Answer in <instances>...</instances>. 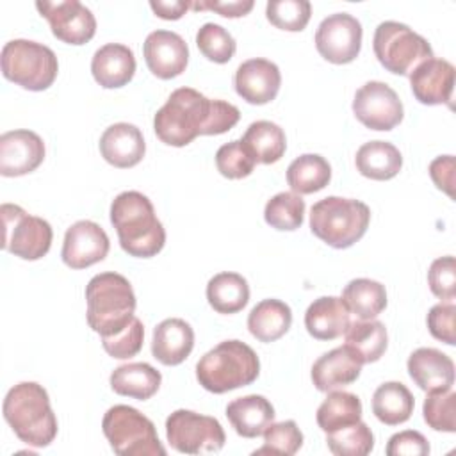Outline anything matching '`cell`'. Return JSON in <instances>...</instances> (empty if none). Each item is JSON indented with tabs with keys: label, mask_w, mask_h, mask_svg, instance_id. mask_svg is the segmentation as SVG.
Instances as JSON below:
<instances>
[{
	"label": "cell",
	"mask_w": 456,
	"mask_h": 456,
	"mask_svg": "<svg viewBox=\"0 0 456 456\" xmlns=\"http://www.w3.org/2000/svg\"><path fill=\"white\" fill-rule=\"evenodd\" d=\"M239 109L224 100H210L192 87L173 91L153 118L157 137L175 148L187 146L198 135H219L237 125Z\"/></svg>",
	"instance_id": "cell-1"
},
{
	"label": "cell",
	"mask_w": 456,
	"mask_h": 456,
	"mask_svg": "<svg viewBox=\"0 0 456 456\" xmlns=\"http://www.w3.org/2000/svg\"><path fill=\"white\" fill-rule=\"evenodd\" d=\"M110 223L118 232L119 246L130 256H155L166 244V230L148 196L139 191H125L112 200Z\"/></svg>",
	"instance_id": "cell-2"
},
{
	"label": "cell",
	"mask_w": 456,
	"mask_h": 456,
	"mask_svg": "<svg viewBox=\"0 0 456 456\" xmlns=\"http://www.w3.org/2000/svg\"><path fill=\"white\" fill-rule=\"evenodd\" d=\"M4 419L27 445L46 447L57 436V419L48 392L36 381L14 385L2 404Z\"/></svg>",
	"instance_id": "cell-3"
},
{
	"label": "cell",
	"mask_w": 456,
	"mask_h": 456,
	"mask_svg": "<svg viewBox=\"0 0 456 456\" xmlns=\"http://www.w3.org/2000/svg\"><path fill=\"white\" fill-rule=\"evenodd\" d=\"M87 324L102 337L121 331L135 315V294L119 273H100L86 285Z\"/></svg>",
	"instance_id": "cell-4"
},
{
	"label": "cell",
	"mask_w": 456,
	"mask_h": 456,
	"mask_svg": "<svg viewBox=\"0 0 456 456\" xmlns=\"http://www.w3.org/2000/svg\"><path fill=\"white\" fill-rule=\"evenodd\" d=\"M260 374L256 353L240 340H224L196 363V379L212 394H224L251 385Z\"/></svg>",
	"instance_id": "cell-5"
},
{
	"label": "cell",
	"mask_w": 456,
	"mask_h": 456,
	"mask_svg": "<svg viewBox=\"0 0 456 456\" xmlns=\"http://www.w3.org/2000/svg\"><path fill=\"white\" fill-rule=\"evenodd\" d=\"M370 223V208L360 201L328 196L314 203L310 210L312 233L331 248L344 249L358 242Z\"/></svg>",
	"instance_id": "cell-6"
},
{
	"label": "cell",
	"mask_w": 456,
	"mask_h": 456,
	"mask_svg": "<svg viewBox=\"0 0 456 456\" xmlns=\"http://www.w3.org/2000/svg\"><path fill=\"white\" fill-rule=\"evenodd\" d=\"M2 75L28 91H45L57 78L59 62L52 48L30 39H11L0 53Z\"/></svg>",
	"instance_id": "cell-7"
},
{
	"label": "cell",
	"mask_w": 456,
	"mask_h": 456,
	"mask_svg": "<svg viewBox=\"0 0 456 456\" xmlns=\"http://www.w3.org/2000/svg\"><path fill=\"white\" fill-rule=\"evenodd\" d=\"M102 429L112 451L119 456H166L153 422L132 406L116 404L109 408Z\"/></svg>",
	"instance_id": "cell-8"
},
{
	"label": "cell",
	"mask_w": 456,
	"mask_h": 456,
	"mask_svg": "<svg viewBox=\"0 0 456 456\" xmlns=\"http://www.w3.org/2000/svg\"><path fill=\"white\" fill-rule=\"evenodd\" d=\"M372 48L387 71L404 77H410L419 64L435 57L428 39L399 21H381L374 32Z\"/></svg>",
	"instance_id": "cell-9"
},
{
	"label": "cell",
	"mask_w": 456,
	"mask_h": 456,
	"mask_svg": "<svg viewBox=\"0 0 456 456\" xmlns=\"http://www.w3.org/2000/svg\"><path fill=\"white\" fill-rule=\"evenodd\" d=\"M2 214V248L23 260L43 258L52 246L53 230L43 217L27 214L20 205L4 203Z\"/></svg>",
	"instance_id": "cell-10"
},
{
	"label": "cell",
	"mask_w": 456,
	"mask_h": 456,
	"mask_svg": "<svg viewBox=\"0 0 456 456\" xmlns=\"http://www.w3.org/2000/svg\"><path fill=\"white\" fill-rule=\"evenodd\" d=\"M166 436L175 451L185 454L217 452L226 442L217 419L191 410H176L166 419Z\"/></svg>",
	"instance_id": "cell-11"
},
{
	"label": "cell",
	"mask_w": 456,
	"mask_h": 456,
	"mask_svg": "<svg viewBox=\"0 0 456 456\" xmlns=\"http://www.w3.org/2000/svg\"><path fill=\"white\" fill-rule=\"evenodd\" d=\"M353 112L356 119L370 130H392L404 116L403 102L385 82H365L354 94Z\"/></svg>",
	"instance_id": "cell-12"
},
{
	"label": "cell",
	"mask_w": 456,
	"mask_h": 456,
	"mask_svg": "<svg viewBox=\"0 0 456 456\" xmlns=\"http://www.w3.org/2000/svg\"><path fill=\"white\" fill-rule=\"evenodd\" d=\"M315 48L333 64L354 61L362 48V23L347 12L330 14L317 27Z\"/></svg>",
	"instance_id": "cell-13"
},
{
	"label": "cell",
	"mask_w": 456,
	"mask_h": 456,
	"mask_svg": "<svg viewBox=\"0 0 456 456\" xmlns=\"http://www.w3.org/2000/svg\"><path fill=\"white\" fill-rule=\"evenodd\" d=\"M36 9L48 20L52 34L68 45H86L96 32V18L78 0L36 2Z\"/></svg>",
	"instance_id": "cell-14"
},
{
	"label": "cell",
	"mask_w": 456,
	"mask_h": 456,
	"mask_svg": "<svg viewBox=\"0 0 456 456\" xmlns=\"http://www.w3.org/2000/svg\"><path fill=\"white\" fill-rule=\"evenodd\" d=\"M110 242L105 230L89 219L73 223L64 235L62 262L71 269H86L102 262L109 253Z\"/></svg>",
	"instance_id": "cell-15"
},
{
	"label": "cell",
	"mask_w": 456,
	"mask_h": 456,
	"mask_svg": "<svg viewBox=\"0 0 456 456\" xmlns=\"http://www.w3.org/2000/svg\"><path fill=\"white\" fill-rule=\"evenodd\" d=\"M142 53L148 69L162 80L182 75L189 62L187 43L180 34L171 30L150 32L144 39Z\"/></svg>",
	"instance_id": "cell-16"
},
{
	"label": "cell",
	"mask_w": 456,
	"mask_h": 456,
	"mask_svg": "<svg viewBox=\"0 0 456 456\" xmlns=\"http://www.w3.org/2000/svg\"><path fill=\"white\" fill-rule=\"evenodd\" d=\"M45 159L43 139L27 128L0 135V175L23 176L41 166Z\"/></svg>",
	"instance_id": "cell-17"
},
{
	"label": "cell",
	"mask_w": 456,
	"mask_h": 456,
	"mask_svg": "<svg viewBox=\"0 0 456 456\" xmlns=\"http://www.w3.org/2000/svg\"><path fill=\"white\" fill-rule=\"evenodd\" d=\"M237 94L251 105H264L276 98L281 86L280 68L262 57L244 61L233 77Z\"/></svg>",
	"instance_id": "cell-18"
},
{
	"label": "cell",
	"mask_w": 456,
	"mask_h": 456,
	"mask_svg": "<svg viewBox=\"0 0 456 456\" xmlns=\"http://www.w3.org/2000/svg\"><path fill=\"white\" fill-rule=\"evenodd\" d=\"M413 96L424 105H449L454 89V66L445 59L431 57L410 73Z\"/></svg>",
	"instance_id": "cell-19"
},
{
	"label": "cell",
	"mask_w": 456,
	"mask_h": 456,
	"mask_svg": "<svg viewBox=\"0 0 456 456\" xmlns=\"http://www.w3.org/2000/svg\"><path fill=\"white\" fill-rule=\"evenodd\" d=\"M406 367L413 383L428 394L445 392L454 385V362L435 347L415 349Z\"/></svg>",
	"instance_id": "cell-20"
},
{
	"label": "cell",
	"mask_w": 456,
	"mask_h": 456,
	"mask_svg": "<svg viewBox=\"0 0 456 456\" xmlns=\"http://www.w3.org/2000/svg\"><path fill=\"white\" fill-rule=\"evenodd\" d=\"M360 358L344 344L319 356L312 365V381L317 390L331 392L351 385L362 372Z\"/></svg>",
	"instance_id": "cell-21"
},
{
	"label": "cell",
	"mask_w": 456,
	"mask_h": 456,
	"mask_svg": "<svg viewBox=\"0 0 456 456\" xmlns=\"http://www.w3.org/2000/svg\"><path fill=\"white\" fill-rule=\"evenodd\" d=\"M100 153L110 166L126 169L142 160L146 142L135 125L114 123L100 137Z\"/></svg>",
	"instance_id": "cell-22"
},
{
	"label": "cell",
	"mask_w": 456,
	"mask_h": 456,
	"mask_svg": "<svg viewBox=\"0 0 456 456\" xmlns=\"http://www.w3.org/2000/svg\"><path fill=\"white\" fill-rule=\"evenodd\" d=\"M91 73L103 89L123 87L135 73L134 52L126 45L107 43L94 52Z\"/></svg>",
	"instance_id": "cell-23"
},
{
	"label": "cell",
	"mask_w": 456,
	"mask_h": 456,
	"mask_svg": "<svg viewBox=\"0 0 456 456\" xmlns=\"http://www.w3.org/2000/svg\"><path fill=\"white\" fill-rule=\"evenodd\" d=\"M194 347V331L189 322L178 317L164 319L153 330L151 354L162 365L182 363Z\"/></svg>",
	"instance_id": "cell-24"
},
{
	"label": "cell",
	"mask_w": 456,
	"mask_h": 456,
	"mask_svg": "<svg viewBox=\"0 0 456 456\" xmlns=\"http://www.w3.org/2000/svg\"><path fill=\"white\" fill-rule=\"evenodd\" d=\"M349 310L340 297L322 296L314 299L305 312V328L317 340H333L349 326Z\"/></svg>",
	"instance_id": "cell-25"
},
{
	"label": "cell",
	"mask_w": 456,
	"mask_h": 456,
	"mask_svg": "<svg viewBox=\"0 0 456 456\" xmlns=\"http://www.w3.org/2000/svg\"><path fill=\"white\" fill-rule=\"evenodd\" d=\"M273 404L258 394L237 397L226 406V417L237 435L244 438H256L264 435L265 428L274 420Z\"/></svg>",
	"instance_id": "cell-26"
},
{
	"label": "cell",
	"mask_w": 456,
	"mask_h": 456,
	"mask_svg": "<svg viewBox=\"0 0 456 456\" xmlns=\"http://www.w3.org/2000/svg\"><path fill=\"white\" fill-rule=\"evenodd\" d=\"M292 324V310L287 303L269 297L256 303L248 315V330L260 342L281 338Z\"/></svg>",
	"instance_id": "cell-27"
},
{
	"label": "cell",
	"mask_w": 456,
	"mask_h": 456,
	"mask_svg": "<svg viewBox=\"0 0 456 456\" xmlns=\"http://www.w3.org/2000/svg\"><path fill=\"white\" fill-rule=\"evenodd\" d=\"M160 372L146 362L119 365L110 374V388L126 397L146 401L160 388Z\"/></svg>",
	"instance_id": "cell-28"
},
{
	"label": "cell",
	"mask_w": 456,
	"mask_h": 456,
	"mask_svg": "<svg viewBox=\"0 0 456 456\" xmlns=\"http://www.w3.org/2000/svg\"><path fill=\"white\" fill-rule=\"evenodd\" d=\"M356 169L370 180H390L403 167L401 151L388 141H369L362 144L354 157Z\"/></svg>",
	"instance_id": "cell-29"
},
{
	"label": "cell",
	"mask_w": 456,
	"mask_h": 456,
	"mask_svg": "<svg viewBox=\"0 0 456 456\" xmlns=\"http://www.w3.org/2000/svg\"><path fill=\"white\" fill-rule=\"evenodd\" d=\"M208 305L217 314H237L249 301V287L239 273H217L207 283Z\"/></svg>",
	"instance_id": "cell-30"
},
{
	"label": "cell",
	"mask_w": 456,
	"mask_h": 456,
	"mask_svg": "<svg viewBox=\"0 0 456 456\" xmlns=\"http://www.w3.org/2000/svg\"><path fill=\"white\" fill-rule=\"evenodd\" d=\"M346 346L360 358L362 363L378 362L388 346L387 328L381 321L367 319L349 322L344 331Z\"/></svg>",
	"instance_id": "cell-31"
},
{
	"label": "cell",
	"mask_w": 456,
	"mask_h": 456,
	"mask_svg": "<svg viewBox=\"0 0 456 456\" xmlns=\"http://www.w3.org/2000/svg\"><path fill=\"white\" fill-rule=\"evenodd\" d=\"M413 395L406 385L399 381H387L379 385L372 395V413L387 426L406 422L413 413Z\"/></svg>",
	"instance_id": "cell-32"
},
{
	"label": "cell",
	"mask_w": 456,
	"mask_h": 456,
	"mask_svg": "<svg viewBox=\"0 0 456 456\" xmlns=\"http://www.w3.org/2000/svg\"><path fill=\"white\" fill-rule=\"evenodd\" d=\"M331 180L330 162L317 153L299 155L287 167V183L296 194H314Z\"/></svg>",
	"instance_id": "cell-33"
},
{
	"label": "cell",
	"mask_w": 456,
	"mask_h": 456,
	"mask_svg": "<svg viewBox=\"0 0 456 456\" xmlns=\"http://www.w3.org/2000/svg\"><path fill=\"white\" fill-rule=\"evenodd\" d=\"M340 299L351 314H354L362 321H367L374 319L385 310L387 290L385 285L376 280L356 278L344 287Z\"/></svg>",
	"instance_id": "cell-34"
},
{
	"label": "cell",
	"mask_w": 456,
	"mask_h": 456,
	"mask_svg": "<svg viewBox=\"0 0 456 456\" xmlns=\"http://www.w3.org/2000/svg\"><path fill=\"white\" fill-rule=\"evenodd\" d=\"M242 142L248 146V150L253 153L255 160L260 164H274L278 162L287 148L285 132L280 125L273 121H253L244 135Z\"/></svg>",
	"instance_id": "cell-35"
},
{
	"label": "cell",
	"mask_w": 456,
	"mask_h": 456,
	"mask_svg": "<svg viewBox=\"0 0 456 456\" xmlns=\"http://www.w3.org/2000/svg\"><path fill=\"white\" fill-rule=\"evenodd\" d=\"M317 426L324 431H335L362 420V401L356 394L331 390L317 408Z\"/></svg>",
	"instance_id": "cell-36"
},
{
	"label": "cell",
	"mask_w": 456,
	"mask_h": 456,
	"mask_svg": "<svg viewBox=\"0 0 456 456\" xmlns=\"http://www.w3.org/2000/svg\"><path fill=\"white\" fill-rule=\"evenodd\" d=\"M264 219L276 230L294 232L305 221V200L296 192H278L265 203Z\"/></svg>",
	"instance_id": "cell-37"
},
{
	"label": "cell",
	"mask_w": 456,
	"mask_h": 456,
	"mask_svg": "<svg viewBox=\"0 0 456 456\" xmlns=\"http://www.w3.org/2000/svg\"><path fill=\"white\" fill-rule=\"evenodd\" d=\"M326 444L337 456H365L374 447V435L365 422L358 420L326 433Z\"/></svg>",
	"instance_id": "cell-38"
},
{
	"label": "cell",
	"mask_w": 456,
	"mask_h": 456,
	"mask_svg": "<svg viewBox=\"0 0 456 456\" xmlns=\"http://www.w3.org/2000/svg\"><path fill=\"white\" fill-rule=\"evenodd\" d=\"M303 445V433L294 420L271 422L264 431V445L253 454H280L292 456Z\"/></svg>",
	"instance_id": "cell-39"
},
{
	"label": "cell",
	"mask_w": 456,
	"mask_h": 456,
	"mask_svg": "<svg viewBox=\"0 0 456 456\" xmlns=\"http://www.w3.org/2000/svg\"><path fill=\"white\" fill-rule=\"evenodd\" d=\"M312 4L308 0H269L265 5L267 20L281 30L301 32L310 21Z\"/></svg>",
	"instance_id": "cell-40"
},
{
	"label": "cell",
	"mask_w": 456,
	"mask_h": 456,
	"mask_svg": "<svg viewBox=\"0 0 456 456\" xmlns=\"http://www.w3.org/2000/svg\"><path fill=\"white\" fill-rule=\"evenodd\" d=\"M196 45L208 61L217 64L228 62L237 50V43L232 34L217 23L201 25L196 32Z\"/></svg>",
	"instance_id": "cell-41"
},
{
	"label": "cell",
	"mask_w": 456,
	"mask_h": 456,
	"mask_svg": "<svg viewBox=\"0 0 456 456\" xmlns=\"http://www.w3.org/2000/svg\"><path fill=\"white\" fill-rule=\"evenodd\" d=\"M255 164L256 160L253 153L248 150V146L242 142V139L230 141L216 151L217 171L230 180L249 176L255 169Z\"/></svg>",
	"instance_id": "cell-42"
},
{
	"label": "cell",
	"mask_w": 456,
	"mask_h": 456,
	"mask_svg": "<svg viewBox=\"0 0 456 456\" xmlns=\"http://www.w3.org/2000/svg\"><path fill=\"white\" fill-rule=\"evenodd\" d=\"M426 424L435 431H456V392H431L422 406Z\"/></svg>",
	"instance_id": "cell-43"
},
{
	"label": "cell",
	"mask_w": 456,
	"mask_h": 456,
	"mask_svg": "<svg viewBox=\"0 0 456 456\" xmlns=\"http://www.w3.org/2000/svg\"><path fill=\"white\" fill-rule=\"evenodd\" d=\"M142 342H144V326L137 317H134L121 331L110 337H102L105 353L118 360H128L135 356L142 349Z\"/></svg>",
	"instance_id": "cell-44"
},
{
	"label": "cell",
	"mask_w": 456,
	"mask_h": 456,
	"mask_svg": "<svg viewBox=\"0 0 456 456\" xmlns=\"http://www.w3.org/2000/svg\"><path fill=\"white\" fill-rule=\"evenodd\" d=\"M428 283L436 297L449 303L456 297V264L452 255L433 260L428 271Z\"/></svg>",
	"instance_id": "cell-45"
},
{
	"label": "cell",
	"mask_w": 456,
	"mask_h": 456,
	"mask_svg": "<svg viewBox=\"0 0 456 456\" xmlns=\"http://www.w3.org/2000/svg\"><path fill=\"white\" fill-rule=\"evenodd\" d=\"M454 319H456V306L454 303H438L431 306L428 314V330L429 333L436 338L442 340L449 346L456 344V328H454Z\"/></svg>",
	"instance_id": "cell-46"
},
{
	"label": "cell",
	"mask_w": 456,
	"mask_h": 456,
	"mask_svg": "<svg viewBox=\"0 0 456 456\" xmlns=\"http://www.w3.org/2000/svg\"><path fill=\"white\" fill-rule=\"evenodd\" d=\"M387 454L388 456H426L429 454V444L422 433L406 429L388 438Z\"/></svg>",
	"instance_id": "cell-47"
},
{
	"label": "cell",
	"mask_w": 456,
	"mask_h": 456,
	"mask_svg": "<svg viewBox=\"0 0 456 456\" xmlns=\"http://www.w3.org/2000/svg\"><path fill=\"white\" fill-rule=\"evenodd\" d=\"M253 0H233V2H217V0H203L191 2V9L194 11H214L224 18H240L246 16L253 9Z\"/></svg>",
	"instance_id": "cell-48"
},
{
	"label": "cell",
	"mask_w": 456,
	"mask_h": 456,
	"mask_svg": "<svg viewBox=\"0 0 456 456\" xmlns=\"http://www.w3.org/2000/svg\"><path fill=\"white\" fill-rule=\"evenodd\" d=\"M429 175L431 180L435 182V185L444 191L447 196L454 198V157L452 155H442L436 157L431 164H429Z\"/></svg>",
	"instance_id": "cell-49"
},
{
	"label": "cell",
	"mask_w": 456,
	"mask_h": 456,
	"mask_svg": "<svg viewBox=\"0 0 456 456\" xmlns=\"http://www.w3.org/2000/svg\"><path fill=\"white\" fill-rule=\"evenodd\" d=\"M151 11L162 18V20H180L187 9H191V2L183 0H151L150 2Z\"/></svg>",
	"instance_id": "cell-50"
}]
</instances>
